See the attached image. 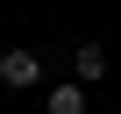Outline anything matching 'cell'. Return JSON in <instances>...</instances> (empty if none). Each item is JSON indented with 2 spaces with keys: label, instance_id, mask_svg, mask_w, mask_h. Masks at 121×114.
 Segmentation results:
<instances>
[{
  "label": "cell",
  "instance_id": "obj_1",
  "mask_svg": "<svg viewBox=\"0 0 121 114\" xmlns=\"http://www.w3.org/2000/svg\"><path fill=\"white\" fill-rule=\"evenodd\" d=\"M0 86H7V93H36V86H43V57H36L29 43L0 50Z\"/></svg>",
  "mask_w": 121,
  "mask_h": 114
},
{
  "label": "cell",
  "instance_id": "obj_2",
  "mask_svg": "<svg viewBox=\"0 0 121 114\" xmlns=\"http://www.w3.org/2000/svg\"><path fill=\"white\" fill-rule=\"evenodd\" d=\"M43 114H86V79H64L43 93Z\"/></svg>",
  "mask_w": 121,
  "mask_h": 114
},
{
  "label": "cell",
  "instance_id": "obj_3",
  "mask_svg": "<svg viewBox=\"0 0 121 114\" xmlns=\"http://www.w3.org/2000/svg\"><path fill=\"white\" fill-rule=\"evenodd\" d=\"M71 79H86V86L107 79V50H100V43H78V50H71Z\"/></svg>",
  "mask_w": 121,
  "mask_h": 114
}]
</instances>
